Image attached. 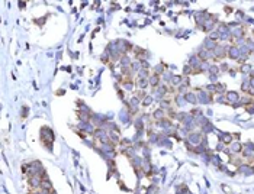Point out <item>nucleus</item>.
<instances>
[{"mask_svg": "<svg viewBox=\"0 0 254 194\" xmlns=\"http://www.w3.org/2000/svg\"><path fill=\"white\" fill-rule=\"evenodd\" d=\"M148 83H150V86L157 87V86H158V83H160V75L154 74L153 77H148Z\"/></svg>", "mask_w": 254, "mask_h": 194, "instance_id": "obj_1", "label": "nucleus"}, {"mask_svg": "<svg viewBox=\"0 0 254 194\" xmlns=\"http://www.w3.org/2000/svg\"><path fill=\"white\" fill-rule=\"evenodd\" d=\"M153 117H154L155 120H160V122H161V119H164V110H163V109L155 110L154 115H153Z\"/></svg>", "mask_w": 254, "mask_h": 194, "instance_id": "obj_2", "label": "nucleus"}, {"mask_svg": "<svg viewBox=\"0 0 254 194\" xmlns=\"http://www.w3.org/2000/svg\"><path fill=\"white\" fill-rule=\"evenodd\" d=\"M109 135H110V136H109V139H110V142H112V144H113V142H115V144H118V142H119V135H118V133H115V132L112 130V132H109Z\"/></svg>", "mask_w": 254, "mask_h": 194, "instance_id": "obj_3", "label": "nucleus"}, {"mask_svg": "<svg viewBox=\"0 0 254 194\" xmlns=\"http://www.w3.org/2000/svg\"><path fill=\"white\" fill-rule=\"evenodd\" d=\"M186 99L190 101V103H196V97L192 94V93H189V94H186Z\"/></svg>", "mask_w": 254, "mask_h": 194, "instance_id": "obj_4", "label": "nucleus"}, {"mask_svg": "<svg viewBox=\"0 0 254 194\" xmlns=\"http://www.w3.org/2000/svg\"><path fill=\"white\" fill-rule=\"evenodd\" d=\"M231 148H232V152H240L241 151V145L240 144H234Z\"/></svg>", "mask_w": 254, "mask_h": 194, "instance_id": "obj_5", "label": "nucleus"}, {"mask_svg": "<svg viewBox=\"0 0 254 194\" xmlns=\"http://www.w3.org/2000/svg\"><path fill=\"white\" fill-rule=\"evenodd\" d=\"M151 101H153V99H151V97H145L142 104H144V106H148V104H151Z\"/></svg>", "mask_w": 254, "mask_h": 194, "instance_id": "obj_6", "label": "nucleus"}, {"mask_svg": "<svg viewBox=\"0 0 254 194\" xmlns=\"http://www.w3.org/2000/svg\"><path fill=\"white\" fill-rule=\"evenodd\" d=\"M222 141H224L225 144H230V142H231V136H230V135H224V136H222Z\"/></svg>", "mask_w": 254, "mask_h": 194, "instance_id": "obj_7", "label": "nucleus"}, {"mask_svg": "<svg viewBox=\"0 0 254 194\" xmlns=\"http://www.w3.org/2000/svg\"><path fill=\"white\" fill-rule=\"evenodd\" d=\"M228 99H230V100H231V99H232V100H237L238 96H237L235 93H228Z\"/></svg>", "mask_w": 254, "mask_h": 194, "instance_id": "obj_8", "label": "nucleus"}, {"mask_svg": "<svg viewBox=\"0 0 254 194\" xmlns=\"http://www.w3.org/2000/svg\"><path fill=\"white\" fill-rule=\"evenodd\" d=\"M51 194H55V191H54V190H52V191H51Z\"/></svg>", "mask_w": 254, "mask_h": 194, "instance_id": "obj_9", "label": "nucleus"}]
</instances>
